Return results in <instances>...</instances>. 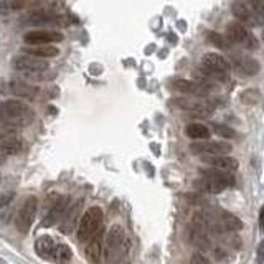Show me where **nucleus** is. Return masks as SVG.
Instances as JSON below:
<instances>
[{
	"label": "nucleus",
	"mask_w": 264,
	"mask_h": 264,
	"mask_svg": "<svg viewBox=\"0 0 264 264\" xmlns=\"http://www.w3.org/2000/svg\"><path fill=\"white\" fill-rule=\"evenodd\" d=\"M13 198V193L12 192H7V193H0V210H2L4 206H7L12 201Z\"/></svg>",
	"instance_id": "nucleus-35"
},
{
	"label": "nucleus",
	"mask_w": 264,
	"mask_h": 264,
	"mask_svg": "<svg viewBox=\"0 0 264 264\" xmlns=\"http://www.w3.org/2000/svg\"><path fill=\"white\" fill-rule=\"evenodd\" d=\"M81 208H83V200H78V201H74V203L71 206H68L66 208V212L63 215V221H61V225H60V231L61 233H71L76 226H78L80 223V220H81Z\"/></svg>",
	"instance_id": "nucleus-17"
},
{
	"label": "nucleus",
	"mask_w": 264,
	"mask_h": 264,
	"mask_svg": "<svg viewBox=\"0 0 264 264\" xmlns=\"http://www.w3.org/2000/svg\"><path fill=\"white\" fill-rule=\"evenodd\" d=\"M201 177H210L215 180H220V182H225L230 187L234 185V177L230 172H223V170H217V169H203L201 170Z\"/></svg>",
	"instance_id": "nucleus-28"
},
{
	"label": "nucleus",
	"mask_w": 264,
	"mask_h": 264,
	"mask_svg": "<svg viewBox=\"0 0 264 264\" xmlns=\"http://www.w3.org/2000/svg\"><path fill=\"white\" fill-rule=\"evenodd\" d=\"M2 164H5V155L0 154V165H2Z\"/></svg>",
	"instance_id": "nucleus-38"
},
{
	"label": "nucleus",
	"mask_w": 264,
	"mask_h": 264,
	"mask_svg": "<svg viewBox=\"0 0 264 264\" xmlns=\"http://www.w3.org/2000/svg\"><path fill=\"white\" fill-rule=\"evenodd\" d=\"M212 251H213V259L217 262L231 264L236 261V253L228 246H217V248H213Z\"/></svg>",
	"instance_id": "nucleus-27"
},
{
	"label": "nucleus",
	"mask_w": 264,
	"mask_h": 264,
	"mask_svg": "<svg viewBox=\"0 0 264 264\" xmlns=\"http://www.w3.org/2000/svg\"><path fill=\"white\" fill-rule=\"evenodd\" d=\"M262 217H264V210H261V213H259V226H261V230H262Z\"/></svg>",
	"instance_id": "nucleus-37"
},
{
	"label": "nucleus",
	"mask_w": 264,
	"mask_h": 264,
	"mask_svg": "<svg viewBox=\"0 0 264 264\" xmlns=\"http://www.w3.org/2000/svg\"><path fill=\"white\" fill-rule=\"evenodd\" d=\"M248 96H251V101H249V104H256L259 99H261V94L258 89H248V91L243 94V101H248Z\"/></svg>",
	"instance_id": "nucleus-33"
},
{
	"label": "nucleus",
	"mask_w": 264,
	"mask_h": 264,
	"mask_svg": "<svg viewBox=\"0 0 264 264\" xmlns=\"http://www.w3.org/2000/svg\"><path fill=\"white\" fill-rule=\"evenodd\" d=\"M58 15L51 10H33L22 18L23 25L41 27V25H58Z\"/></svg>",
	"instance_id": "nucleus-16"
},
{
	"label": "nucleus",
	"mask_w": 264,
	"mask_h": 264,
	"mask_svg": "<svg viewBox=\"0 0 264 264\" xmlns=\"http://www.w3.org/2000/svg\"><path fill=\"white\" fill-rule=\"evenodd\" d=\"M23 78L27 80V81H46V80H50V76H51V73H50V69H45V71H35V73H23L22 74Z\"/></svg>",
	"instance_id": "nucleus-32"
},
{
	"label": "nucleus",
	"mask_w": 264,
	"mask_h": 264,
	"mask_svg": "<svg viewBox=\"0 0 264 264\" xmlns=\"http://www.w3.org/2000/svg\"><path fill=\"white\" fill-rule=\"evenodd\" d=\"M189 240L193 246L201 249V251L212 249V243H210V238H208L206 217H203V215H197V217L192 220V223L189 226Z\"/></svg>",
	"instance_id": "nucleus-6"
},
{
	"label": "nucleus",
	"mask_w": 264,
	"mask_h": 264,
	"mask_svg": "<svg viewBox=\"0 0 264 264\" xmlns=\"http://www.w3.org/2000/svg\"><path fill=\"white\" fill-rule=\"evenodd\" d=\"M225 37L231 45H241V46H245L246 50H258L259 48L258 38L248 30V27H245L240 22L228 23Z\"/></svg>",
	"instance_id": "nucleus-4"
},
{
	"label": "nucleus",
	"mask_w": 264,
	"mask_h": 264,
	"mask_svg": "<svg viewBox=\"0 0 264 264\" xmlns=\"http://www.w3.org/2000/svg\"><path fill=\"white\" fill-rule=\"evenodd\" d=\"M63 33L57 30H33L23 35V41L27 46H43L50 43H60L63 41Z\"/></svg>",
	"instance_id": "nucleus-9"
},
{
	"label": "nucleus",
	"mask_w": 264,
	"mask_h": 264,
	"mask_svg": "<svg viewBox=\"0 0 264 264\" xmlns=\"http://www.w3.org/2000/svg\"><path fill=\"white\" fill-rule=\"evenodd\" d=\"M172 106H175L182 111H187V113H190V114L201 116V117H208L215 111L213 104L205 102V101H198V99H192V98L172 99Z\"/></svg>",
	"instance_id": "nucleus-10"
},
{
	"label": "nucleus",
	"mask_w": 264,
	"mask_h": 264,
	"mask_svg": "<svg viewBox=\"0 0 264 264\" xmlns=\"http://www.w3.org/2000/svg\"><path fill=\"white\" fill-rule=\"evenodd\" d=\"M200 161L206 164L210 169H217V170H223V172H230V173L238 170V167H240L238 161L230 155H201Z\"/></svg>",
	"instance_id": "nucleus-15"
},
{
	"label": "nucleus",
	"mask_w": 264,
	"mask_h": 264,
	"mask_svg": "<svg viewBox=\"0 0 264 264\" xmlns=\"http://www.w3.org/2000/svg\"><path fill=\"white\" fill-rule=\"evenodd\" d=\"M106 243V254L109 258H113L114 254H121V249L124 248V243H126V231L121 225H114L108 231V236L104 238Z\"/></svg>",
	"instance_id": "nucleus-13"
},
{
	"label": "nucleus",
	"mask_w": 264,
	"mask_h": 264,
	"mask_svg": "<svg viewBox=\"0 0 264 264\" xmlns=\"http://www.w3.org/2000/svg\"><path fill=\"white\" fill-rule=\"evenodd\" d=\"M234 65L238 68V71H241L246 76H253L259 71V61L254 60L251 57H246V55H233Z\"/></svg>",
	"instance_id": "nucleus-22"
},
{
	"label": "nucleus",
	"mask_w": 264,
	"mask_h": 264,
	"mask_svg": "<svg viewBox=\"0 0 264 264\" xmlns=\"http://www.w3.org/2000/svg\"><path fill=\"white\" fill-rule=\"evenodd\" d=\"M195 189L201 193H206V195H218V193L225 192L226 189H230V185H226L225 182H220V180H215L210 177H201L193 182Z\"/></svg>",
	"instance_id": "nucleus-20"
},
{
	"label": "nucleus",
	"mask_w": 264,
	"mask_h": 264,
	"mask_svg": "<svg viewBox=\"0 0 264 264\" xmlns=\"http://www.w3.org/2000/svg\"><path fill=\"white\" fill-rule=\"evenodd\" d=\"M233 150L231 144L220 141H201L190 145V152L195 155H230Z\"/></svg>",
	"instance_id": "nucleus-8"
},
{
	"label": "nucleus",
	"mask_w": 264,
	"mask_h": 264,
	"mask_svg": "<svg viewBox=\"0 0 264 264\" xmlns=\"http://www.w3.org/2000/svg\"><path fill=\"white\" fill-rule=\"evenodd\" d=\"M86 258L91 264H101L104 253V231L96 233L89 241H86Z\"/></svg>",
	"instance_id": "nucleus-18"
},
{
	"label": "nucleus",
	"mask_w": 264,
	"mask_h": 264,
	"mask_svg": "<svg viewBox=\"0 0 264 264\" xmlns=\"http://www.w3.org/2000/svg\"><path fill=\"white\" fill-rule=\"evenodd\" d=\"M206 41L208 43H212L213 46L220 48V50L231 51V48H233V45L226 40L225 35L217 33V32H206Z\"/></svg>",
	"instance_id": "nucleus-29"
},
{
	"label": "nucleus",
	"mask_w": 264,
	"mask_h": 264,
	"mask_svg": "<svg viewBox=\"0 0 264 264\" xmlns=\"http://www.w3.org/2000/svg\"><path fill=\"white\" fill-rule=\"evenodd\" d=\"M38 212V198L37 197H29L23 200V203L20 205L17 217H15V226L18 233L27 234L30 231V228L35 221V217H37Z\"/></svg>",
	"instance_id": "nucleus-5"
},
{
	"label": "nucleus",
	"mask_w": 264,
	"mask_h": 264,
	"mask_svg": "<svg viewBox=\"0 0 264 264\" xmlns=\"http://www.w3.org/2000/svg\"><path fill=\"white\" fill-rule=\"evenodd\" d=\"M258 264H262V243L258 248Z\"/></svg>",
	"instance_id": "nucleus-36"
},
{
	"label": "nucleus",
	"mask_w": 264,
	"mask_h": 264,
	"mask_svg": "<svg viewBox=\"0 0 264 264\" xmlns=\"http://www.w3.org/2000/svg\"><path fill=\"white\" fill-rule=\"evenodd\" d=\"M213 132H217L218 136L225 137V139H236L238 136H236V132L228 127V126H223V124H213Z\"/></svg>",
	"instance_id": "nucleus-31"
},
{
	"label": "nucleus",
	"mask_w": 264,
	"mask_h": 264,
	"mask_svg": "<svg viewBox=\"0 0 264 264\" xmlns=\"http://www.w3.org/2000/svg\"><path fill=\"white\" fill-rule=\"evenodd\" d=\"M231 12L233 15L238 18V22L243 25L249 27H262V15H258L249 2H233L231 4Z\"/></svg>",
	"instance_id": "nucleus-11"
},
{
	"label": "nucleus",
	"mask_w": 264,
	"mask_h": 264,
	"mask_svg": "<svg viewBox=\"0 0 264 264\" xmlns=\"http://www.w3.org/2000/svg\"><path fill=\"white\" fill-rule=\"evenodd\" d=\"M172 88L175 89V91H180L187 96H206L208 93L215 91V85L212 83H208L205 80H198V81H190V80H183V78H177L173 80L172 83Z\"/></svg>",
	"instance_id": "nucleus-7"
},
{
	"label": "nucleus",
	"mask_w": 264,
	"mask_h": 264,
	"mask_svg": "<svg viewBox=\"0 0 264 264\" xmlns=\"http://www.w3.org/2000/svg\"><path fill=\"white\" fill-rule=\"evenodd\" d=\"M201 71L208 78L218 80V81H228L230 78V63L225 57L218 53H206L201 60Z\"/></svg>",
	"instance_id": "nucleus-3"
},
{
	"label": "nucleus",
	"mask_w": 264,
	"mask_h": 264,
	"mask_svg": "<svg viewBox=\"0 0 264 264\" xmlns=\"http://www.w3.org/2000/svg\"><path fill=\"white\" fill-rule=\"evenodd\" d=\"M22 51L27 55V57H33V58H40V60H45V58H51V57H58L60 50L57 46H51V45H43V46H23Z\"/></svg>",
	"instance_id": "nucleus-23"
},
{
	"label": "nucleus",
	"mask_w": 264,
	"mask_h": 264,
	"mask_svg": "<svg viewBox=\"0 0 264 264\" xmlns=\"http://www.w3.org/2000/svg\"><path fill=\"white\" fill-rule=\"evenodd\" d=\"M22 150V141L18 134H0V154L12 155Z\"/></svg>",
	"instance_id": "nucleus-21"
},
{
	"label": "nucleus",
	"mask_w": 264,
	"mask_h": 264,
	"mask_svg": "<svg viewBox=\"0 0 264 264\" xmlns=\"http://www.w3.org/2000/svg\"><path fill=\"white\" fill-rule=\"evenodd\" d=\"M73 258V251L71 248L65 243H58L57 246L53 249V254H51V261L57 262V264H68Z\"/></svg>",
	"instance_id": "nucleus-26"
},
{
	"label": "nucleus",
	"mask_w": 264,
	"mask_h": 264,
	"mask_svg": "<svg viewBox=\"0 0 264 264\" xmlns=\"http://www.w3.org/2000/svg\"><path fill=\"white\" fill-rule=\"evenodd\" d=\"M185 134L189 136L190 139H195V141H208L212 136V130L208 129L206 126L200 122H193V124H189V126L185 127Z\"/></svg>",
	"instance_id": "nucleus-25"
},
{
	"label": "nucleus",
	"mask_w": 264,
	"mask_h": 264,
	"mask_svg": "<svg viewBox=\"0 0 264 264\" xmlns=\"http://www.w3.org/2000/svg\"><path fill=\"white\" fill-rule=\"evenodd\" d=\"M0 178H2V175H0Z\"/></svg>",
	"instance_id": "nucleus-39"
},
{
	"label": "nucleus",
	"mask_w": 264,
	"mask_h": 264,
	"mask_svg": "<svg viewBox=\"0 0 264 264\" xmlns=\"http://www.w3.org/2000/svg\"><path fill=\"white\" fill-rule=\"evenodd\" d=\"M5 89H7L5 93H10L23 99H35L40 93V89L37 86H32L25 81H10L5 85Z\"/></svg>",
	"instance_id": "nucleus-19"
},
{
	"label": "nucleus",
	"mask_w": 264,
	"mask_h": 264,
	"mask_svg": "<svg viewBox=\"0 0 264 264\" xmlns=\"http://www.w3.org/2000/svg\"><path fill=\"white\" fill-rule=\"evenodd\" d=\"M12 66L13 69H17L20 73H35V71H45L48 69V63L45 60L40 58H33V57H27V55H20L12 60Z\"/></svg>",
	"instance_id": "nucleus-14"
},
{
	"label": "nucleus",
	"mask_w": 264,
	"mask_h": 264,
	"mask_svg": "<svg viewBox=\"0 0 264 264\" xmlns=\"http://www.w3.org/2000/svg\"><path fill=\"white\" fill-rule=\"evenodd\" d=\"M190 264H213V262L208 259L203 253H195V254L192 256Z\"/></svg>",
	"instance_id": "nucleus-34"
},
{
	"label": "nucleus",
	"mask_w": 264,
	"mask_h": 264,
	"mask_svg": "<svg viewBox=\"0 0 264 264\" xmlns=\"http://www.w3.org/2000/svg\"><path fill=\"white\" fill-rule=\"evenodd\" d=\"M0 119L10 124L15 129H22L30 126L35 119V113L32 108L27 106L25 102L10 99L5 102H0Z\"/></svg>",
	"instance_id": "nucleus-1"
},
{
	"label": "nucleus",
	"mask_w": 264,
	"mask_h": 264,
	"mask_svg": "<svg viewBox=\"0 0 264 264\" xmlns=\"http://www.w3.org/2000/svg\"><path fill=\"white\" fill-rule=\"evenodd\" d=\"M68 206H69V197H66V195L55 197V200L51 201V205L48 206L45 218L41 220V226H45V228L53 226L57 221H60L61 218H63V215H65Z\"/></svg>",
	"instance_id": "nucleus-12"
},
{
	"label": "nucleus",
	"mask_w": 264,
	"mask_h": 264,
	"mask_svg": "<svg viewBox=\"0 0 264 264\" xmlns=\"http://www.w3.org/2000/svg\"><path fill=\"white\" fill-rule=\"evenodd\" d=\"M23 7H27V2H20V0H4V2H0V12L12 13L17 10H22Z\"/></svg>",
	"instance_id": "nucleus-30"
},
{
	"label": "nucleus",
	"mask_w": 264,
	"mask_h": 264,
	"mask_svg": "<svg viewBox=\"0 0 264 264\" xmlns=\"http://www.w3.org/2000/svg\"><path fill=\"white\" fill-rule=\"evenodd\" d=\"M104 213L99 206H91L85 212L78 223V240L86 243L93 238L96 233L102 230Z\"/></svg>",
	"instance_id": "nucleus-2"
},
{
	"label": "nucleus",
	"mask_w": 264,
	"mask_h": 264,
	"mask_svg": "<svg viewBox=\"0 0 264 264\" xmlns=\"http://www.w3.org/2000/svg\"><path fill=\"white\" fill-rule=\"evenodd\" d=\"M57 246V243L51 238V236H40V238L35 241V251L43 259H50L51 261V254L53 249Z\"/></svg>",
	"instance_id": "nucleus-24"
}]
</instances>
